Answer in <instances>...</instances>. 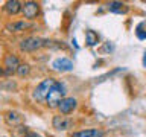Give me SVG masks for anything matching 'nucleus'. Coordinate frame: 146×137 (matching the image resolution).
I'll return each instance as SVG.
<instances>
[{
  "instance_id": "nucleus-4",
  "label": "nucleus",
  "mask_w": 146,
  "mask_h": 137,
  "mask_svg": "<svg viewBox=\"0 0 146 137\" xmlns=\"http://www.w3.org/2000/svg\"><path fill=\"white\" fill-rule=\"evenodd\" d=\"M18 67H20V61L15 55L9 53L3 58V68H2V73L3 75H12V73H17Z\"/></svg>"
},
{
  "instance_id": "nucleus-19",
  "label": "nucleus",
  "mask_w": 146,
  "mask_h": 137,
  "mask_svg": "<svg viewBox=\"0 0 146 137\" xmlns=\"http://www.w3.org/2000/svg\"><path fill=\"white\" fill-rule=\"evenodd\" d=\"M143 66L146 67V50H145V55H143Z\"/></svg>"
},
{
  "instance_id": "nucleus-16",
  "label": "nucleus",
  "mask_w": 146,
  "mask_h": 137,
  "mask_svg": "<svg viewBox=\"0 0 146 137\" xmlns=\"http://www.w3.org/2000/svg\"><path fill=\"white\" fill-rule=\"evenodd\" d=\"M135 34L140 40H146V29H145V23H140L135 29Z\"/></svg>"
},
{
  "instance_id": "nucleus-10",
  "label": "nucleus",
  "mask_w": 146,
  "mask_h": 137,
  "mask_svg": "<svg viewBox=\"0 0 146 137\" xmlns=\"http://www.w3.org/2000/svg\"><path fill=\"white\" fill-rule=\"evenodd\" d=\"M5 122L11 126H18L23 123V116L17 111H8L5 114Z\"/></svg>"
},
{
  "instance_id": "nucleus-15",
  "label": "nucleus",
  "mask_w": 146,
  "mask_h": 137,
  "mask_svg": "<svg viewBox=\"0 0 146 137\" xmlns=\"http://www.w3.org/2000/svg\"><path fill=\"white\" fill-rule=\"evenodd\" d=\"M29 72H31L29 64H20V67H18V70H17V75L23 78V76H27V75H29Z\"/></svg>"
},
{
  "instance_id": "nucleus-17",
  "label": "nucleus",
  "mask_w": 146,
  "mask_h": 137,
  "mask_svg": "<svg viewBox=\"0 0 146 137\" xmlns=\"http://www.w3.org/2000/svg\"><path fill=\"white\" fill-rule=\"evenodd\" d=\"M23 137H41V136L36 134L35 131H26L25 134H23Z\"/></svg>"
},
{
  "instance_id": "nucleus-1",
  "label": "nucleus",
  "mask_w": 146,
  "mask_h": 137,
  "mask_svg": "<svg viewBox=\"0 0 146 137\" xmlns=\"http://www.w3.org/2000/svg\"><path fill=\"white\" fill-rule=\"evenodd\" d=\"M56 84V81L53 79V78H46L44 81H41L38 85H36V88L34 90V99L36 102H43V100H47L50 91L52 88L55 87Z\"/></svg>"
},
{
  "instance_id": "nucleus-9",
  "label": "nucleus",
  "mask_w": 146,
  "mask_h": 137,
  "mask_svg": "<svg viewBox=\"0 0 146 137\" xmlns=\"http://www.w3.org/2000/svg\"><path fill=\"white\" fill-rule=\"evenodd\" d=\"M105 132L99 128H90V130H82L73 132L70 137H104Z\"/></svg>"
},
{
  "instance_id": "nucleus-11",
  "label": "nucleus",
  "mask_w": 146,
  "mask_h": 137,
  "mask_svg": "<svg viewBox=\"0 0 146 137\" xmlns=\"http://www.w3.org/2000/svg\"><path fill=\"white\" fill-rule=\"evenodd\" d=\"M3 11L8 12L9 15H15V14H18L20 11H23V5L18 2V0H9V2L5 3Z\"/></svg>"
},
{
  "instance_id": "nucleus-13",
  "label": "nucleus",
  "mask_w": 146,
  "mask_h": 137,
  "mask_svg": "<svg viewBox=\"0 0 146 137\" xmlns=\"http://www.w3.org/2000/svg\"><path fill=\"white\" fill-rule=\"evenodd\" d=\"M31 25L26 21H14V23H8L6 25V31L9 32H20V31H25Z\"/></svg>"
},
{
  "instance_id": "nucleus-14",
  "label": "nucleus",
  "mask_w": 146,
  "mask_h": 137,
  "mask_svg": "<svg viewBox=\"0 0 146 137\" xmlns=\"http://www.w3.org/2000/svg\"><path fill=\"white\" fill-rule=\"evenodd\" d=\"M85 43H87L88 47H94V46L99 43V35L91 29L85 31Z\"/></svg>"
},
{
  "instance_id": "nucleus-8",
  "label": "nucleus",
  "mask_w": 146,
  "mask_h": 137,
  "mask_svg": "<svg viewBox=\"0 0 146 137\" xmlns=\"http://www.w3.org/2000/svg\"><path fill=\"white\" fill-rule=\"evenodd\" d=\"M52 67L55 68V70H58V72H70L73 68V63L68 58L62 57V58L55 59V61L52 63Z\"/></svg>"
},
{
  "instance_id": "nucleus-6",
  "label": "nucleus",
  "mask_w": 146,
  "mask_h": 137,
  "mask_svg": "<svg viewBox=\"0 0 146 137\" xmlns=\"http://www.w3.org/2000/svg\"><path fill=\"white\" fill-rule=\"evenodd\" d=\"M72 120L68 117H66V116H53V119H52V125H53V128L55 130H58V131H66V130H68V128L72 126Z\"/></svg>"
},
{
  "instance_id": "nucleus-2",
  "label": "nucleus",
  "mask_w": 146,
  "mask_h": 137,
  "mask_svg": "<svg viewBox=\"0 0 146 137\" xmlns=\"http://www.w3.org/2000/svg\"><path fill=\"white\" fill-rule=\"evenodd\" d=\"M49 41L41 40L38 37H27V38L21 40L20 43V50L21 52H35V50L41 49L43 46H46Z\"/></svg>"
},
{
  "instance_id": "nucleus-12",
  "label": "nucleus",
  "mask_w": 146,
  "mask_h": 137,
  "mask_svg": "<svg viewBox=\"0 0 146 137\" xmlns=\"http://www.w3.org/2000/svg\"><path fill=\"white\" fill-rule=\"evenodd\" d=\"M107 8H108V11L116 12V14H125L128 11V6L122 2H110L107 5Z\"/></svg>"
},
{
  "instance_id": "nucleus-5",
  "label": "nucleus",
  "mask_w": 146,
  "mask_h": 137,
  "mask_svg": "<svg viewBox=\"0 0 146 137\" xmlns=\"http://www.w3.org/2000/svg\"><path fill=\"white\" fill-rule=\"evenodd\" d=\"M21 12H23V15H25V18H27V20H34L40 12V5L36 2H26L25 5H23V11Z\"/></svg>"
},
{
  "instance_id": "nucleus-3",
  "label": "nucleus",
  "mask_w": 146,
  "mask_h": 137,
  "mask_svg": "<svg viewBox=\"0 0 146 137\" xmlns=\"http://www.w3.org/2000/svg\"><path fill=\"white\" fill-rule=\"evenodd\" d=\"M64 93H66V90H64V85L61 84V82H58L56 81V84H55V87L52 88V91H50V94H49V98H47V105L50 108H55V107H58L59 102L64 99L62 96Z\"/></svg>"
},
{
  "instance_id": "nucleus-7",
  "label": "nucleus",
  "mask_w": 146,
  "mask_h": 137,
  "mask_svg": "<svg viewBox=\"0 0 146 137\" xmlns=\"http://www.w3.org/2000/svg\"><path fill=\"white\" fill-rule=\"evenodd\" d=\"M76 104H78V100L75 99V98H64L61 102H59V105H58V110L61 111V114H70L73 110L76 108Z\"/></svg>"
},
{
  "instance_id": "nucleus-18",
  "label": "nucleus",
  "mask_w": 146,
  "mask_h": 137,
  "mask_svg": "<svg viewBox=\"0 0 146 137\" xmlns=\"http://www.w3.org/2000/svg\"><path fill=\"white\" fill-rule=\"evenodd\" d=\"M105 50H113V46H110V44H105L104 47H102V52H105Z\"/></svg>"
}]
</instances>
